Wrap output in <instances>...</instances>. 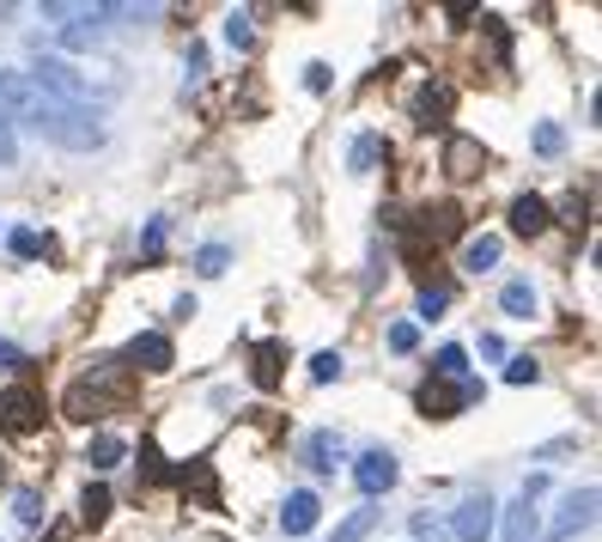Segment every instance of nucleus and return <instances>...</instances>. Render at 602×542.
Listing matches in <instances>:
<instances>
[{"mask_svg": "<svg viewBox=\"0 0 602 542\" xmlns=\"http://www.w3.org/2000/svg\"><path fill=\"white\" fill-rule=\"evenodd\" d=\"M0 117L25 122V129H37L43 141L67 146V153H98L104 146V117L98 110H79V104L37 92L31 74H19V67H0Z\"/></svg>", "mask_w": 602, "mask_h": 542, "instance_id": "1", "label": "nucleus"}, {"mask_svg": "<svg viewBox=\"0 0 602 542\" xmlns=\"http://www.w3.org/2000/svg\"><path fill=\"white\" fill-rule=\"evenodd\" d=\"M31 86H37V92H49V98H62V104H79V110H92V92H104V86H92L74 62H62V55H37Z\"/></svg>", "mask_w": 602, "mask_h": 542, "instance_id": "2", "label": "nucleus"}, {"mask_svg": "<svg viewBox=\"0 0 602 542\" xmlns=\"http://www.w3.org/2000/svg\"><path fill=\"white\" fill-rule=\"evenodd\" d=\"M469 402H481V378H426L420 384V409L433 414V421H450Z\"/></svg>", "mask_w": 602, "mask_h": 542, "instance_id": "3", "label": "nucleus"}, {"mask_svg": "<svg viewBox=\"0 0 602 542\" xmlns=\"http://www.w3.org/2000/svg\"><path fill=\"white\" fill-rule=\"evenodd\" d=\"M0 427H7L13 439L37 433V427H43V397H37V390H25V384L0 390Z\"/></svg>", "mask_w": 602, "mask_h": 542, "instance_id": "4", "label": "nucleus"}, {"mask_svg": "<svg viewBox=\"0 0 602 542\" xmlns=\"http://www.w3.org/2000/svg\"><path fill=\"white\" fill-rule=\"evenodd\" d=\"M590 524H597V488H578L560 500V512H554V524H548V542H572L578 530H590Z\"/></svg>", "mask_w": 602, "mask_h": 542, "instance_id": "5", "label": "nucleus"}, {"mask_svg": "<svg viewBox=\"0 0 602 542\" xmlns=\"http://www.w3.org/2000/svg\"><path fill=\"white\" fill-rule=\"evenodd\" d=\"M493 518H499V506L487 500V494H469V500L457 506V518H450V537L457 542H487L493 537Z\"/></svg>", "mask_w": 602, "mask_h": 542, "instance_id": "6", "label": "nucleus"}, {"mask_svg": "<svg viewBox=\"0 0 602 542\" xmlns=\"http://www.w3.org/2000/svg\"><path fill=\"white\" fill-rule=\"evenodd\" d=\"M395 476H402V469H395L390 451H366V457L354 463V482H359V494H366V500L390 494V488H395Z\"/></svg>", "mask_w": 602, "mask_h": 542, "instance_id": "7", "label": "nucleus"}, {"mask_svg": "<svg viewBox=\"0 0 602 542\" xmlns=\"http://www.w3.org/2000/svg\"><path fill=\"white\" fill-rule=\"evenodd\" d=\"M122 360H129V372H170V366H177V347H170L158 330H146V335H134V342H129V354H122Z\"/></svg>", "mask_w": 602, "mask_h": 542, "instance_id": "8", "label": "nucleus"}, {"mask_svg": "<svg viewBox=\"0 0 602 542\" xmlns=\"http://www.w3.org/2000/svg\"><path fill=\"white\" fill-rule=\"evenodd\" d=\"M481 165H487L481 141H469V134H450V141H445V177H450V184H475Z\"/></svg>", "mask_w": 602, "mask_h": 542, "instance_id": "9", "label": "nucleus"}, {"mask_svg": "<svg viewBox=\"0 0 602 542\" xmlns=\"http://www.w3.org/2000/svg\"><path fill=\"white\" fill-rule=\"evenodd\" d=\"M299 457L311 463V469H323V476H335V463L347 457V445H341V433H328V427H316V433H304Z\"/></svg>", "mask_w": 602, "mask_h": 542, "instance_id": "10", "label": "nucleus"}, {"mask_svg": "<svg viewBox=\"0 0 602 542\" xmlns=\"http://www.w3.org/2000/svg\"><path fill=\"white\" fill-rule=\"evenodd\" d=\"M316 512H323V506H316V494L311 488H292L287 506H280V530H287V537H311Z\"/></svg>", "mask_w": 602, "mask_h": 542, "instance_id": "11", "label": "nucleus"}, {"mask_svg": "<svg viewBox=\"0 0 602 542\" xmlns=\"http://www.w3.org/2000/svg\"><path fill=\"white\" fill-rule=\"evenodd\" d=\"M548 225H554V213H548V201H542V196H517V201H511V232H517V239H542Z\"/></svg>", "mask_w": 602, "mask_h": 542, "instance_id": "12", "label": "nucleus"}, {"mask_svg": "<svg viewBox=\"0 0 602 542\" xmlns=\"http://www.w3.org/2000/svg\"><path fill=\"white\" fill-rule=\"evenodd\" d=\"M505 542H542V518H536V500H517L505 506Z\"/></svg>", "mask_w": 602, "mask_h": 542, "instance_id": "13", "label": "nucleus"}, {"mask_svg": "<svg viewBox=\"0 0 602 542\" xmlns=\"http://www.w3.org/2000/svg\"><path fill=\"white\" fill-rule=\"evenodd\" d=\"M450 104H457V92H450L445 80H438V86H420V98H414V117H420V129H433V122H445V117H450Z\"/></svg>", "mask_w": 602, "mask_h": 542, "instance_id": "14", "label": "nucleus"}, {"mask_svg": "<svg viewBox=\"0 0 602 542\" xmlns=\"http://www.w3.org/2000/svg\"><path fill=\"white\" fill-rule=\"evenodd\" d=\"M383 159H390V146H383V134H359V141L347 146V172H354V177H371Z\"/></svg>", "mask_w": 602, "mask_h": 542, "instance_id": "15", "label": "nucleus"}, {"mask_svg": "<svg viewBox=\"0 0 602 542\" xmlns=\"http://www.w3.org/2000/svg\"><path fill=\"white\" fill-rule=\"evenodd\" d=\"M457 232H462V208H450V201H445V208H426V213H420V239H457Z\"/></svg>", "mask_w": 602, "mask_h": 542, "instance_id": "16", "label": "nucleus"}, {"mask_svg": "<svg viewBox=\"0 0 602 542\" xmlns=\"http://www.w3.org/2000/svg\"><path fill=\"white\" fill-rule=\"evenodd\" d=\"M499 251H505V244H499L493 232H481V239L462 244V268H469V275H487V268H499Z\"/></svg>", "mask_w": 602, "mask_h": 542, "instance_id": "17", "label": "nucleus"}, {"mask_svg": "<svg viewBox=\"0 0 602 542\" xmlns=\"http://www.w3.org/2000/svg\"><path fill=\"white\" fill-rule=\"evenodd\" d=\"M122 457H129V445H122L116 433H98L92 445H86V463H92V469H116Z\"/></svg>", "mask_w": 602, "mask_h": 542, "instance_id": "18", "label": "nucleus"}, {"mask_svg": "<svg viewBox=\"0 0 602 542\" xmlns=\"http://www.w3.org/2000/svg\"><path fill=\"white\" fill-rule=\"evenodd\" d=\"M79 518H86L92 530L110 518V488H104V482H86V494H79Z\"/></svg>", "mask_w": 602, "mask_h": 542, "instance_id": "19", "label": "nucleus"}, {"mask_svg": "<svg viewBox=\"0 0 602 542\" xmlns=\"http://www.w3.org/2000/svg\"><path fill=\"white\" fill-rule=\"evenodd\" d=\"M249 378L263 384V390H275V384H280V342H263V347H256V366H249Z\"/></svg>", "mask_w": 602, "mask_h": 542, "instance_id": "20", "label": "nucleus"}, {"mask_svg": "<svg viewBox=\"0 0 602 542\" xmlns=\"http://www.w3.org/2000/svg\"><path fill=\"white\" fill-rule=\"evenodd\" d=\"M371 524H378V512H371V506H359V512L341 518V530H335L328 542H366V530H371Z\"/></svg>", "mask_w": 602, "mask_h": 542, "instance_id": "21", "label": "nucleus"}, {"mask_svg": "<svg viewBox=\"0 0 602 542\" xmlns=\"http://www.w3.org/2000/svg\"><path fill=\"white\" fill-rule=\"evenodd\" d=\"M499 305H505L511 318H529V311H536V287H529V280H511V287L499 292Z\"/></svg>", "mask_w": 602, "mask_h": 542, "instance_id": "22", "label": "nucleus"}, {"mask_svg": "<svg viewBox=\"0 0 602 542\" xmlns=\"http://www.w3.org/2000/svg\"><path fill=\"white\" fill-rule=\"evenodd\" d=\"M433 378H469V354H462V347H438Z\"/></svg>", "mask_w": 602, "mask_h": 542, "instance_id": "23", "label": "nucleus"}, {"mask_svg": "<svg viewBox=\"0 0 602 542\" xmlns=\"http://www.w3.org/2000/svg\"><path fill=\"white\" fill-rule=\"evenodd\" d=\"M225 43H232V49H249V43H256V13H232V19H225Z\"/></svg>", "mask_w": 602, "mask_h": 542, "instance_id": "24", "label": "nucleus"}, {"mask_svg": "<svg viewBox=\"0 0 602 542\" xmlns=\"http://www.w3.org/2000/svg\"><path fill=\"white\" fill-rule=\"evenodd\" d=\"M225 263H232V251H225V244H201L196 251V275H225Z\"/></svg>", "mask_w": 602, "mask_h": 542, "instance_id": "25", "label": "nucleus"}, {"mask_svg": "<svg viewBox=\"0 0 602 542\" xmlns=\"http://www.w3.org/2000/svg\"><path fill=\"white\" fill-rule=\"evenodd\" d=\"M13 512H19V524H43V494L37 488H19L13 494Z\"/></svg>", "mask_w": 602, "mask_h": 542, "instance_id": "26", "label": "nucleus"}, {"mask_svg": "<svg viewBox=\"0 0 602 542\" xmlns=\"http://www.w3.org/2000/svg\"><path fill=\"white\" fill-rule=\"evenodd\" d=\"M536 378H542V366L529 354H511L505 360V384H536Z\"/></svg>", "mask_w": 602, "mask_h": 542, "instance_id": "27", "label": "nucleus"}, {"mask_svg": "<svg viewBox=\"0 0 602 542\" xmlns=\"http://www.w3.org/2000/svg\"><path fill=\"white\" fill-rule=\"evenodd\" d=\"M420 347V323H390V354H414Z\"/></svg>", "mask_w": 602, "mask_h": 542, "instance_id": "28", "label": "nucleus"}, {"mask_svg": "<svg viewBox=\"0 0 602 542\" xmlns=\"http://www.w3.org/2000/svg\"><path fill=\"white\" fill-rule=\"evenodd\" d=\"M408 530H414V542H450V530L438 524V518H426V512H414V524H408Z\"/></svg>", "mask_w": 602, "mask_h": 542, "instance_id": "29", "label": "nucleus"}, {"mask_svg": "<svg viewBox=\"0 0 602 542\" xmlns=\"http://www.w3.org/2000/svg\"><path fill=\"white\" fill-rule=\"evenodd\" d=\"M7 244H13V256H19V263H37V256H43V239H37V232H13Z\"/></svg>", "mask_w": 602, "mask_h": 542, "instance_id": "30", "label": "nucleus"}, {"mask_svg": "<svg viewBox=\"0 0 602 542\" xmlns=\"http://www.w3.org/2000/svg\"><path fill=\"white\" fill-rule=\"evenodd\" d=\"M450 305V287H420V318H438Z\"/></svg>", "mask_w": 602, "mask_h": 542, "instance_id": "31", "label": "nucleus"}, {"mask_svg": "<svg viewBox=\"0 0 602 542\" xmlns=\"http://www.w3.org/2000/svg\"><path fill=\"white\" fill-rule=\"evenodd\" d=\"M311 378H316V384H335V378H341V354H316V360H311Z\"/></svg>", "mask_w": 602, "mask_h": 542, "instance_id": "32", "label": "nucleus"}, {"mask_svg": "<svg viewBox=\"0 0 602 542\" xmlns=\"http://www.w3.org/2000/svg\"><path fill=\"white\" fill-rule=\"evenodd\" d=\"M560 146H566V134L554 129V122H542V129H536V153H548V159H554V153H560Z\"/></svg>", "mask_w": 602, "mask_h": 542, "instance_id": "33", "label": "nucleus"}, {"mask_svg": "<svg viewBox=\"0 0 602 542\" xmlns=\"http://www.w3.org/2000/svg\"><path fill=\"white\" fill-rule=\"evenodd\" d=\"M165 232H170V220H153V225H146V239H141V251L158 256V251H165Z\"/></svg>", "mask_w": 602, "mask_h": 542, "instance_id": "34", "label": "nucleus"}, {"mask_svg": "<svg viewBox=\"0 0 602 542\" xmlns=\"http://www.w3.org/2000/svg\"><path fill=\"white\" fill-rule=\"evenodd\" d=\"M189 86H201V74H208V49H201V43H189Z\"/></svg>", "mask_w": 602, "mask_h": 542, "instance_id": "35", "label": "nucleus"}, {"mask_svg": "<svg viewBox=\"0 0 602 542\" xmlns=\"http://www.w3.org/2000/svg\"><path fill=\"white\" fill-rule=\"evenodd\" d=\"M19 159V141H13V122L0 117V165H13Z\"/></svg>", "mask_w": 602, "mask_h": 542, "instance_id": "36", "label": "nucleus"}, {"mask_svg": "<svg viewBox=\"0 0 602 542\" xmlns=\"http://www.w3.org/2000/svg\"><path fill=\"white\" fill-rule=\"evenodd\" d=\"M304 86H311V92H323V86H328V67L311 62V67H304Z\"/></svg>", "mask_w": 602, "mask_h": 542, "instance_id": "37", "label": "nucleus"}, {"mask_svg": "<svg viewBox=\"0 0 602 542\" xmlns=\"http://www.w3.org/2000/svg\"><path fill=\"white\" fill-rule=\"evenodd\" d=\"M0 366H13V372H19V366H25V354H19L13 342H0Z\"/></svg>", "mask_w": 602, "mask_h": 542, "instance_id": "38", "label": "nucleus"}, {"mask_svg": "<svg viewBox=\"0 0 602 542\" xmlns=\"http://www.w3.org/2000/svg\"><path fill=\"white\" fill-rule=\"evenodd\" d=\"M67 537H74V530H67V524H55V530H49V537H43V542H67Z\"/></svg>", "mask_w": 602, "mask_h": 542, "instance_id": "39", "label": "nucleus"}, {"mask_svg": "<svg viewBox=\"0 0 602 542\" xmlns=\"http://www.w3.org/2000/svg\"><path fill=\"white\" fill-rule=\"evenodd\" d=\"M0 488H7V457H0Z\"/></svg>", "mask_w": 602, "mask_h": 542, "instance_id": "40", "label": "nucleus"}]
</instances>
